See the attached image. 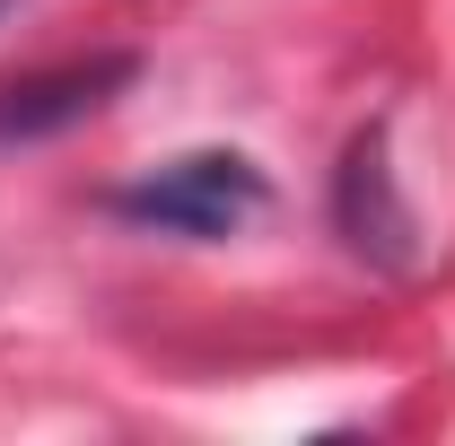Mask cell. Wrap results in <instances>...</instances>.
Masks as SVG:
<instances>
[{
	"label": "cell",
	"mask_w": 455,
	"mask_h": 446,
	"mask_svg": "<svg viewBox=\"0 0 455 446\" xmlns=\"http://www.w3.org/2000/svg\"><path fill=\"white\" fill-rule=\"evenodd\" d=\"M114 211L132 227H158V236H236L263 211V175L236 149H193V158H167V167L132 175L114 193Z\"/></svg>",
	"instance_id": "cell-1"
},
{
	"label": "cell",
	"mask_w": 455,
	"mask_h": 446,
	"mask_svg": "<svg viewBox=\"0 0 455 446\" xmlns=\"http://www.w3.org/2000/svg\"><path fill=\"white\" fill-rule=\"evenodd\" d=\"M132 79V53H97V61H61V70H36V79H9L0 88V140H44L61 123L97 114Z\"/></svg>",
	"instance_id": "cell-2"
},
{
	"label": "cell",
	"mask_w": 455,
	"mask_h": 446,
	"mask_svg": "<svg viewBox=\"0 0 455 446\" xmlns=\"http://www.w3.org/2000/svg\"><path fill=\"white\" fill-rule=\"evenodd\" d=\"M9 9H18V0H0V18H9Z\"/></svg>",
	"instance_id": "cell-3"
}]
</instances>
